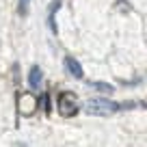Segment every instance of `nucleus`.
<instances>
[{
	"label": "nucleus",
	"instance_id": "obj_1",
	"mask_svg": "<svg viewBox=\"0 0 147 147\" xmlns=\"http://www.w3.org/2000/svg\"><path fill=\"white\" fill-rule=\"evenodd\" d=\"M84 110H87L89 115H113V113H117V110H121V104H117V102H110L106 100V97H93V100H89L87 104H84Z\"/></svg>",
	"mask_w": 147,
	"mask_h": 147
},
{
	"label": "nucleus",
	"instance_id": "obj_2",
	"mask_svg": "<svg viewBox=\"0 0 147 147\" xmlns=\"http://www.w3.org/2000/svg\"><path fill=\"white\" fill-rule=\"evenodd\" d=\"M78 110H80V104L78 100H76V93L71 91H61L59 95V113L63 117H74V115H78Z\"/></svg>",
	"mask_w": 147,
	"mask_h": 147
},
{
	"label": "nucleus",
	"instance_id": "obj_3",
	"mask_svg": "<svg viewBox=\"0 0 147 147\" xmlns=\"http://www.w3.org/2000/svg\"><path fill=\"white\" fill-rule=\"evenodd\" d=\"M39 108V104H37V97L32 95V93H20L18 95V113L22 117H28V115H32L35 110Z\"/></svg>",
	"mask_w": 147,
	"mask_h": 147
},
{
	"label": "nucleus",
	"instance_id": "obj_4",
	"mask_svg": "<svg viewBox=\"0 0 147 147\" xmlns=\"http://www.w3.org/2000/svg\"><path fill=\"white\" fill-rule=\"evenodd\" d=\"M65 69L69 71V76H74L76 80H82L84 78V71H82V65L78 63V61L74 59V56H65Z\"/></svg>",
	"mask_w": 147,
	"mask_h": 147
},
{
	"label": "nucleus",
	"instance_id": "obj_5",
	"mask_svg": "<svg viewBox=\"0 0 147 147\" xmlns=\"http://www.w3.org/2000/svg\"><path fill=\"white\" fill-rule=\"evenodd\" d=\"M61 7H63L61 0H54V2L48 7V26H50L52 32H59V26H56V13H59Z\"/></svg>",
	"mask_w": 147,
	"mask_h": 147
},
{
	"label": "nucleus",
	"instance_id": "obj_6",
	"mask_svg": "<svg viewBox=\"0 0 147 147\" xmlns=\"http://www.w3.org/2000/svg\"><path fill=\"white\" fill-rule=\"evenodd\" d=\"M28 84L32 89L41 87V69H39V65H32L30 67V71H28Z\"/></svg>",
	"mask_w": 147,
	"mask_h": 147
},
{
	"label": "nucleus",
	"instance_id": "obj_7",
	"mask_svg": "<svg viewBox=\"0 0 147 147\" xmlns=\"http://www.w3.org/2000/svg\"><path fill=\"white\" fill-rule=\"evenodd\" d=\"M37 104L41 106V110H43V113H46V115H48V113H50V110H52L50 93H43V95H39V97H37Z\"/></svg>",
	"mask_w": 147,
	"mask_h": 147
},
{
	"label": "nucleus",
	"instance_id": "obj_8",
	"mask_svg": "<svg viewBox=\"0 0 147 147\" xmlns=\"http://www.w3.org/2000/svg\"><path fill=\"white\" fill-rule=\"evenodd\" d=\"M89 87L95 89V91H102V93H113L115 91V87L108 84V82H89Z\"/></svg>",
	"mask_w": 147,
	"mask_h": 147
},
{
	"label": "nucleus",
	"instance_id": "obj_9",
	"mask_svg": "<svg viewBox=\"0 0 147 147\" xmlns=\"http://www.w3.org/2000/svg\"><path fill=\"white\" fill-rule=\"evenodd\" d=\"M28 5H30V0H20V2H18V13L26 15L28 13Z\"/></svg>",
	"mask_w": 147,
	"mask_h": 147
}]
</instances>
